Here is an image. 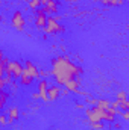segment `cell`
Returning <instances> with one entry per match:
<instances>
[{"label": "cell", "instance_id": "14", "mask_svg": "<svg viewBox=\"0 0 129 130\" xmlns=\"http://www.w3.org/2000/svg\"><path fill=\"white\" fill-rule=\"evenodd\" d=\"M33 80H35V79L31 77V76L24 71V68H23V73H21V76H20V79H18L20 85H21V86H29V85H32Z\"/></svg>", "mask_w": 129, "mask_h": 130}, {"label": "cell", "instance_id": "6", "mask_svg": "<svg viewBox=\"0 0 129 130\" xmlns=\"http://www.w3.org/2000/svg\"><path fill=\"white\" fill-rule=\"evenodd\" d=\"M103 109L97 107V106H93V107H87L85 109V117L88 118V121H102L103 118Z\"/></svg>", "mask_w": 129, "mask_h": 130}, {"label": "cell", "instance_id": "27", "mask_svg": "<svg viewBox=\"0 0 129 130\" xmlns=\"http://www.w3.org/2000/svg\"><path fill=\"white\" fill-rule=\"evenodd\" d=\"M2 20H3V17H2V14H0V21H2Z\"/></svg>", "mask_w": 129, "mask_h": 130}, {"label": "cell", "instance_id": "26", "mask_svg": "<svg viewBox=\"0 0 129 130\" xmlns=\"http://www.w3.org/2000/svg\"><path fill=\"white\" fill-rule=\"evenodd\" d=\"M32 98H33V100H36V98H40V95H38V92H33V94H32Z\"/></svg>", "mask_w": 129, "mask_h": 130}, {"label": "cell", "instance_id": "12", "mask_svg": "<svg viewBox=\"0 0 129 130\" xmlns=\"http://www.w3.org/2000/svg\"><path fill=\"white\" fill-rule=\"evenodd\" d=\"M61 95V86L59 85H52L47 88V98L49 101H55L56 98H59Z\"/></svg>", "mask_w": 129, "mask_h": 130}, {"label": "cell", "instance_id": "11", "mask_svg": "<svg viewBox=\"0 0 129 130\" xmlns=\"http://www.w3.org/2000/svg\"><path fill=\"white\" fill-rule=\"evenodd\" d=\"M6 115H8V124H12V123H15L17 120H20V110H18L17 106H11V107H8Z\"/></svg>", "mask_w": 129, "mask_h": 130}, {"label": "cell", "instance_id": "21", "mask_svg": "<svg viewBox=\"0 0 129 130\" xmlns=\"http://www.w3.org/2000/svg\"><path fill=\"white\" fill-rule=\"evenodd\" d=\"M85 103H87L90 107H93V106H96L97 98H94V97H88V95H87V98H85Z\"/></svg>", "mask_w": 129, "mask_h": 130}, {"label": "cell", "instance_id": "13", "mask_svg": "<svg viewBox=\"0 0 129 130\" xmlns=\"http://www.w3.org/2000/svg\"><path fill=\"white\" fill-rule=\"evenodd\" d=\"M79 85H81V82H79L78 77H76V79H70V80H67L64 83L65 89H67L68 92H76V91L79 89Z\"/></svg>", "mask_w": 129, "mask_h": 130}, {"label": "cell", "instance_id": "23", "mask_svg": "<svg viewBox=\"0 0 129 130\" xmlns=\"http://www.w3.org/2000/svg\"><path fill=\"white\" fill-rule=\"evenodd\" d=\"M126 97V91H119L117 92V101H120V100H125Z\"/></svg>", "mask_w": 129, "mask_h": 130}, {"label": "cell", "instance_id": "20", "mask_svg": "<svg viewBox=\"0 0 129 130\" xmlns=\"http://www.w3.org/2000/svg\"><path fill=\"white\" fill-rule=\"evenodd\" d=\"M6 126H8V115L0 113V127H6Z\"/></svg>", "mask_w": 129, "mask_h": 130}, {"label": "cell", "instance_id": "24", "mask_svg": "<svg viewBox=\"0 0 129 130\" xmlns=\"http://www.w3.org/2000/svg\"><path fill=\"white\" fill-rule=\"evenodd\" d=\"M120 115L123 117L125 121H129V110H123V112H120Z\"/></svg>", "mask_w": 129, "mask_h": 130}, {"label": "cell", "instance_id": "15", "mask_svg": "<svg viewBox=\"0 0 129 130\" xmlns=\"http://www.w3.org/2000/svg\"><path fill=\"white\" fill-rule=\"evenodd\" d=\"M96 106L97 107H100V109H108L109 106H111V101L108 100V98H100V100H97V103H96Z\"/></svg>", "mask_w": 129, "mask_h": 130}, {"label": "cell", "instance_id": "7", "mask_svg": "<svg viewBox=\"0 0 129 130\" xmlns=\"http://www.w3.org/2000/svg\"><path fill=\"white\" fill-rule=\"evenodd\" d=\"M47 15H55L58 12V2L56 0H41V6H40Z\"/></svg>", "mask_w": 129, "mask_h": 130}, {"label": "cell", "instance_id": "3", "mask_svg": "<svg viewBox=\"0 0 129 130\" xmlns=\"http://www.w3.org/2000/svg\"><path fill=\"white\" fill-rule=\"evenodd\" d=\"M61 17H55V15H50L47 17V21H46V27H44V32L47 35H56V33H62L65 30L64 26L59 23Z\"/></svg>", "mask_w": 129, "mask_h": 130}, {"label": "cell", "instance_id": "4", "mask_svg": "<svg viewBox=\"0 0 129 130\" xmlns=\"http://www.w3.org/2000/svg\"><path fill=\"white\" fill-rule=\"evenodd\" d=\"M11 24H12V27H14L15 30H18V32H23V30H24V27H26V18H24V15H23L21 11H15V12L12 14V17H11Z\"/></svg>", "mask_w": 129, "mask_h": 130}, {"label": "cell", "instance_id": "1", "mask_svg": "<svg viewBox=\"0 0 129 130\" xmlns=\"http://www.w3.org/2000/svg\"><path fill=\"white\" fill-rule=\"evenodd\" d=\"M52 77L55 79L56 85H64L67 80L76 79L82 74V67L74 64L68 56H56L52 59Z\"/></svg>", "mask_w": 129, "mask_h": 130}, {"label": "cell", "instance_id": "25", "mask_svg": "<svg viewBox=\"0 0 129 130\" xmlns=\"http://www.w3.org/2000/svg\"><path fill=\"white\" fill-rule=\"evenodd\" d=\"M112 129L120 130V129H122V124H119V123H114V124H112Z\"/></svg>", "mask_w": 129, "mask_h": 130}, {"label": "cell", "instance_id": "8", "mask_svg": "<svg viewBox=\"0 0 129 130\" xmlns=\"http://www.w3.org/2000/svg\"><path fill=\"white\" fill-rule=\"evenodd\" d=\"M120 112H122V110H119V109L108 107V109H105V112H103V118H102V121L114 123V121H115V117H117V115H120Z\"/></svg>", "mask_w": 129, "mask_h": 130}, {"label": "cell", "instance_id": "22", "mask_svg": "<svg viewBox=\"0 0 129 130\" xmlns=\"http://www.w3.org/2000/svg\"><path fill=\"white\" fill-rule=\"evenodd\" d=\"M96 2H102L103 5H108V6H117L119 5L117 0H96Z\"/></svg>", "mask_w": 129, "mask_h": 130}, {"label": "cell", "instance_id": "19", "mask_svg": "<svg viewBox=\"0 0 129 130\" xmlns=\"http://www.w3.org/2000/svg\"><path fill=\"white\" fill-rule=\"evenodd\" d=\"M103 127L105 126H103L102 121H91L90 123V129H93V130H102Z\"/></svg>", "mask_w": 129, "mask_h": 130}, {"label": "cell", "instance_id": "17", "mask_svg": "<svg viewBox=\"0 0 129 130\" xmlns=\"http://www.w3.org/2000/svg\"><path fill=\"white\" fill-rule=\"evenodd\" d=\"M119 110H129V101L128 98H125V100H120L119 101Z\"/></svg>", "mask_w": 129, "mask_h": 130}, {"label": "cell", "instance_id": "2", "mask_svg": "<svg viewBox=\"0 0 129 130\" xmlns=\"http://www.w3.org/2000/svg\"><path fill=\"white\" fill-rule=\"evenodd\" d=\"M23 73V64L20 61H11L8 59L5 64V76L11 77L12 80H18Z\"/></svg>", "mask_w": 129, "mask_h": 130}, {"label": "cell", "instance_id": "9", "mask_svg": "<svg viewBox=\"0 0 129 130\" xmlns=\"http://www.w3.org/2000/svg\"><path fill=\"white\" fill-rule=\"evenodd\" d=\"M47 88H49V82L46 79H41L40 83H38V95L43 101H49L47 98Z\"/></svg>", "mask_w": 129, "mask_h": 130}, {"label": "cell", "instance_id": "10", "mask_svg": "<svg viewBox=\"0 0 129 130\" xmlns=\"http://www.w3.org/2000/svg\"><path fill=\"white\" fill-rule=\"evenodd\" d=\"M23 68H24V71H26L31 77H33V79H38V73H40V70H38V67L33 64L32 61H26V62H24V65H23Z\"/></svg>", "mask_w": 129, "mask_h": 130}, {"label": "cell", "instance_id": "18", "mask_svg": "<svg viewBox=\"0 0 129 130\" xmlns=\"http://www.w3.org/2000/svg\"><path fill=\"white\" fill-rule=\"evenodd\" d=\"M28 6H29V9L35 11V9H38L41 6V0H29L28 2Z\"/></svg>", "mask_w": 129, "mask_h": 130}, {"label": "cell", "instance_id": "5", "mask_svg": "<svg viewBox=\"0 0 129 130\" xmlns=\"http://www.w3.org/2000/svg\"><path fill=\"white\" fill-rule=\"evenodd\" d=\"M46 21H47V14H46L41 8L35 9V15H33L35 27H36L38 30H44V27H46Z\"/></svg>", "mask_w": 129, "mask_h": 130}, {"label": "cell", "instance_id": "16", "mask_svg": "<svg viewBox=\"0 0 129 130\" xmlns=\"http://www.w3.org/2000/svg\"><path fill=\"white\" fill-rule=\"evenodd\" d=\"M9 97V92L5 89V91H0V110L5 107V104H6V100Z\"/></svg>", "mask_w": 129, "mask_h": 130}]
</instances>
